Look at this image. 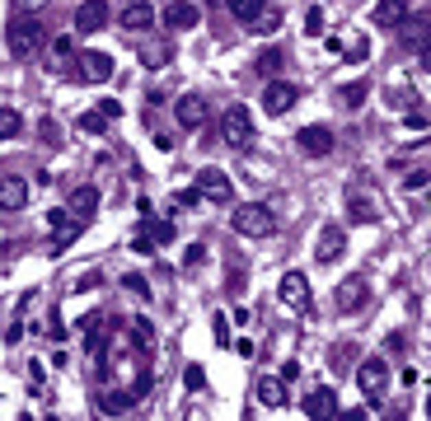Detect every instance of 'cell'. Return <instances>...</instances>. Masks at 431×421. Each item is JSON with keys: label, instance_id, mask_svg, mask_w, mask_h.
I'll list each match as a JSON object with an SVG mask.
<instances>
[{"label": "cell", "instance_id": "1", "mask_svg": "<svg viewBox=\"0 0 431 421\" xmlns=\"http://www.w3.org/2000/svg\"><path fill=\"white\" fill-rule=\"evenodd\" d=\"M43 24L38 19H28V14H19V19H10V28H5V43H10V56H19V61H28V56L43 52Z\"/></svg>", "mask_w": 431, "mask_h": 421}, {"label": "cell", "instance_id": "2", "mask_svg": "<svg viewBox=\"0 0 431 421\" xmlns=\"http://www.w3.org/2000/svg\"><path fill=\"white\" fill-rule=\"evenodd\" d=\"M230 225H235V234H244V239H268V234H277V210L248 202V206H235Z\"/></svg>", "mask_w": 431, "mask_h": 421}, {"label": "cell", "instance_id": "3", "mask_svg": "<svg viewBox=\"0 0 431 421\" xmlns=\"http://www.w3.org/2000/svg\"><path fill=\"white\" fill-rule=\"evenodd\" d=\"M220 136H225V145H235V150H248V145H253V117H248L244 104H230L220 112Z\"/></svg>", "mask_w": 431, "mask_h": 421}, {"label": "cell", "instance_id": "4", "mask_svg": "<svg viewBox=\"0 0 431 421\" xmlns=\"http://www.w3.org/2000/svg\"><path fill=\"white\" fill-rule=\"evenodd\" d=\"M277 300H281L286 309H296V314H310L314 290H310V281H305V272H286V276L277 281Z\"/></svg>", "mask_w": 431, "mask_h": 421}, {"label": "cell", "instance_id": "5", "mask_svg": "<svg viewBox=\"0 0 431 421\" xmlns=\"http://www.w3.org/2000/svg\"><path fill=\"white\" fill-rule=\"evenodd\" d=\"M351 374H356V384H361V394H366V398H384V389H389V365H384L380 356L361 361V365H351Z\"/></svg>", "mask_w": 431, "mask_h": 421}, {"label": "cell", "instance_id": "6", "mask_svg": "<svg viewBox=\"0 0 431 421\" xmlns=\"http://www.w3.org/2000/svg\"><path fill=\"white\" fill-rule=\"evenodd\" d=\"M197 192H202V202H216V206L235 202V187H230V178L220 169H197Z\"/></svg>", "mask_w": 431, "mask_h": 421}, {"label": "cell", "instance_id": "7", "mask_svg": "<svg viewBox=\"0 0 431 421\" xmlns=\"http://www.w3.org/2000/svg\"><path fill=\"white\" fill-rule=\"evenodd\" d=\"M342 253H347V234H342V225H323L319 239H314V263L333 267Z\"/></svg>", "mask_w": 431, "mask_h": 421}, {"label": "cell", "instance_id": "8", "mask_svg": "<svg viewBox=\"0 0 431 421\" xmlns=\"http://www.w3.org/2000/svg\"><path fill=\"white\" fill-rule=\"evenodd\" d=\"M300 89L296 84H286V80H268V89H263V112H272V117H286L291 108H296Z\"/></svg>", "mask_w": 431, "mask_h": 421}, {"label": "cell", "instance_id": "9", "mask_svg": "<svg viewBox=\"0 0 431 421\" xmlns=\"http://www.w3.org/2000/svg\"><path fill=\"white\" fill-rule=\"evenodd\" d=\"M24 206H28L24 173H0V210H5V215H19Z\"/></svg>", "mask_w": 431, "mask_h": 421}, {"label": "cell", "instance_id": "10", "mask_svg": "<svg viewBox=\"0 0 431 421\" xmlns=\"http://www.w3.org/2000/svg\"><path fill=\"white\" fill-rule=\"evenodd\" d=\"M66 215H75V220H80L84 230H89V220H94V215H99V187H75V192H71V202H66Z\"/></svg>", "mask_w": 431, "mask_h": 421}, {"label": "cell", "instance_id": "11", "mask_svg": "<svg viewBox=\"0 0 431 421\" xmlns=\"http://www.w3.org/2000/svg\"><path fill=\"white\" fill-rule=\"evenodd\" d=\"M296 145L305 150V155L323 159V155H333V145H338V136L328 132V127H300V132H296Z\"/></svg>", "mask_w": 431, "mask_h": 421}, {"label": "cell", "instance_id": "12", "mask_svg": "<svg viewBox=\"0 0 431 421\" xmlns=\"http://www.w3.org/2000/svg\"><path fill=\"white\" fill-rule=\"evenodd\" d=\"M164 24H169V33H192V28L202 24V10H197L192 0H174V5L164 10Z\"/></svg>", "mask_w": 431, "mask_h": 421}, {"label": "cell", "instance_id": "13", "mask_svg": "<svg viewBox=\"0 0 431 421\" xmlns=\"http://www.w3.org/2000/svg\"><path fill=\"white\" fill-rule=\"evenodd\" d=\"M174 117H178V127H202V122H207V117H211V108H207V99H202V94H183V99H178V104H174Z\"/></svg>", "mask_w": 431, "mask_h": 421}, {"label": "cell", "instance_id": "14", "mask_svg": "<svg viewBox=\"0 0 431 421\" xmlns=\"http://www.w3.org/2000/svg\"><path fill=\"white\" fill-rule=\"evenodd\" d=\"M338 309L342 314H351V309H361L366 300H371V286H366V276H347V281H338Z\"/></svg>", "mask_w": 431, "mask_h": 421}, {"label": "cell", "instance_id": "15", "mask_svg": "<svg viewBox=\"0 0 431 421\" xmlns=\"http://www.w3.org/2000/svg\"><path fill=\"white\" fill-rule=\"evenodd\" d=\"M113 71H117V61H113L108 52H99V47H94V52H80V75L89 80V84H104V80H113Z\"/></svg>", "mask_w": 431, "mask_h": 421}, {"label": "cell", "instance_id": "16", "mask_svg": "<svg viewBox=\"0 0 431 421\" xmlns=\"http://www.w3.org/2000/svg\"><path fill=\"white\" fill-rule=\"evenodd\" d=\"M399 38H404V47L412 56H427V14H404Z\"/></svg>", "mask_w": 431, "mask_h": 421}, {"label": "cell", "instance_id": "17", "mask_svg": "<svg viewBox=\"0 0 431 421\" xmlns=\"http://www.w3.org/2000/svg\"><path fill=\"white\" fill-rule=\"evenodd\" d=\"M99 28H108V0H84L80 10H75V33H99Z\"/></svg>", "mask_w": 431, "mask_h": 421}, {"label": "cell", "instance_id": "18", "mask_svg": "<svg viewBox=\"0 0 431 421\" xmlns=\"http://www.w3.org/2000/svg\"><path fill=\"white\" fill-rule=\"evenodd\" d=\"M380 215V202H375V192H351L347 197V220H356V225H375Z\"/></svg>", "mask_w": 431, "mask_h": 421}, {"label": "cell", "instance_id": "19", "mask_svg": "<svg viewBox=\"0 0 431 421\" xmlns=\"http://www.w3.org/2000/svg\"><path fill=\"white\" fill-rule=\"evenodd\" d=\"M117 24L127 28V33H145V28L155 24V10H150V0H127V10L117 14Z\"/></svg>", "mask_w": 431, "mask_h": 421}, {"label": "cell", "instance_id": "20", "mask_svg": "<svg viewBox=\"0 0 431 421\" xmlns=\"http://www.w3.org/2000/svg\"><path fill=\"white\" fill-rule=\"evenodd\" d=\"M258 402L272 407V412L286 407V379H281V374H263V379H258Z\"/></svg>", "mask_w": 431, "mask_h": 421}, {"label": "cell", "instance_id": "21", "mask_svg": "<svg viewBox=\"0 0 431 421\" xmlns=\"http://www.w3.org/2000/svg\"><path fill=\"white\" fill-rule=\"evenodd\" d=\"M305 417H338V394L333 389H314L305 398Z\"/></svg>", "mask_w": 431, "mask_h": 421}, {"label": "cell", "instance_id": "22", "mask_svg": "<svg viewBox=\"0 0 431 421\" xmlns=\"http://www.w3.org/2000/svg\"><path fill=\"white\" fill-rule=\"evenodd\" d=\"M404 14H408V0H380L371 19H375L380 28H399V24H404Z\"/></svg>", "mask_w": 431, "mask_h": 421}, {"label": "cell", "instance_id": "23", "mask_svg": "<svg viewBox=\"0 0 431 421\" xmlns=\"http://www.w3.org/2000/svg\"><path fill=\"white\" fill-rule=\"evenodd\" d=\"M338 52H342V61H351V66H366V61H371V38L356 33V38H347Z\"/></svg>", "mask_w": 431, "mask_h": 421}, {"label": "cell", "instance_id": "24", "mask_svg": "<svg viewBox=\"0 0 431 421\" xmlns=\"http://www.w3.org/2000/svg\"><path fill=\"white\" fill-rule=\"evenodd\" d=\"M366 94H371V84H366V80H351V84L338 89V104H342V108H361V104H366Z\"/></svg>", "mask_w": 431, "mask_h": 421}, {"label": "cell", "instance_id": "25", "mask_svg": "<svg viewBox=\"0 0 431 421\" xmlns=\"http://www.w3.org/2000/svg\"><path fill=\"white\" fill-rule=\"evenodd\" d=\"M141 234L150 239V243H174V225H164V220H141Z\"/></svg>", "mask_w": 431, "mask_h": 421}, {"label": "cell", "instance_id": "26", "mask_svg": "<svg viewBox=\"0 0 431 421\" xmlns=\"http://www.w3.org/2000/svg\"><path fill=\"white\" fill-rule=\"evenodd\" d=\"M263 10H268V0H230V14H235V19H244V24H253Z\"/></svg>", "mask_w": 431, "mask_h": 421}, {"label": "cell", "instance_id": "27", "mask_svg": "<svg viewBox=\"0 0 431 421\" xmlns=\"http://www.w3.org/2000/svg\"><path fill=\"white\" fill-rule=\"evenodd\" d=\"M19 132H24V117L14 108H0V141H14Z\"/></svg>", "mask_w": 431, "mask_h": 421}, {"label": "cell", "instance_id": "28", "mask_svg": "<svg viewBox=\"0 0 431 421\" xmlns=\"http://www.w3.org/2000/svg\"><path fill=\"white\" fill-rule=\"evenodd\" d=\"M351 356H356V346H351V342H338V346H333V356H328V365L338 370V374H351Z\"/></svg>", "mask_w": 431, "mask_h": 421}, {"label": "cell", "instance_id": "29", "mask_svg": "<svg viewBox=\"0 0 431 421\" xmlns=\"http://www.w3.org/2000/svg\"><path fill=\"white\" fill-rule=\"evenodd\" d=\"M323 28H328V14H323L319 5H310V14H305V38H323Z\"/></svg>", "mask_w": 431, "mask_h": 421}, {"label": "cell", "instance_id": "30", "mask_svg": "<svg viewBox=\"0 0 431 421\" xmlns=\"http://www.w3.org/2000/svg\"><path fill=\"white\" fill-rule=\"evenodd\" d=\"M281 61H286V52H281V47H263L258 71H263V75H277V71H281Z\"/></svg>", "mask_w": 431, "mask_h": 421}, {"label": "cell", "instance_id": "31", "mask_svg": "<svg viewBox=\"0 0 431 421\" xmlns=\"http://www.w3.org/2000/svg\"><path fill=\"white\" fill-rule=\"evenodd\" d=\"M169 56H174V47H164V43H155V47H145V56H141V61H145L150 71H160V66L169 61Z\"/></svg>", "mask_w": 431, "mask_h": 421}, {"label": "cell", "instance_id": "32", "mask_svg": "<svg viewBox=\"0 0 431 421\" xmlns=\"http://www.w3.org/2000/svg\"><path fill=\"white\" fill-rule=\"evenodd\" d=\"M183 384H188V394H202V389H207V370L188 365V370H183Z\"/></svg>", "mask_w": 431, "mask_h": 421}, {"label": "cell", "instance_id": "33", "mask_svg": "<svg viewBox=\"0 0 431 421\" xmlns=\"http://www.w3.org/2000/svg\"><path fill=\"white\" fill-rule=\"evenodd\" d=\"M174 206H178V210H197V206H202V192H197V187H183V192L174 197Z\"/></svg>", "mask_w": 431, "mask_h": 421}, {"label": "cell", "instance_id": "34", "mask_svg": "<svg viewBox=\"0 0 431 421\" xmlns=\"http://www.w3.org/2000/svg\"><path fill=\"white\" fill-rule=\"evenodd\" d=\"M202 263H207V243H188V253H183V267L192 272V267H202Z\"/></svg>", "mask_w": 431, "mask_h": 421}, {"label": "cell", "instance_id": "35", "mask_svg": "<svg viewBox=\"0 0 431 421\" xmlns=\"http://www.w3.org/2000/svg\"><path fill=\"white\" fill-rule=\"evenodd\" d=\"M122 286L132 290L136 300H150V286H145V276H136V272H132V276H122Z\"/></svg>", "mask_w": 431, "mask_h": 421}, {"label": "cell", "instance_id": "36", "mask_svg": "<svg viewBox=\"0 0 431 421\" xmlns=\"http://www.w3.org/2000/svg\"><path fill=\"white\" fill-rule=\"evenodd\" d=\"M427 183H431V173H427V169H412V173L404 178V187H408V192H422Z\"/></svg>", "mask_w": 431, "mask_h": 421}, {"label": "cell", "instance_id": "37", "mask_svg": "<svg viewBox=\"0 0 431 421\" xmlns=\"http://www.w3.org/2000/svg\"><path fill=\"white\" fill-rule=\"evenodd\" d=\"M211 337H216L220 346H230V323H225L220 314H211Z\"/></svg>", "mask_w": 431, "mask_h": 421}, {"label": "cell", "instance_id": "38", "mask_svg": "<svg viewBox=\"0 0 431 421\" xmlns=\"http://www.w3.org/2000/svg\"><path fill=\"white\" fill-rule=\"evenodd\" d=\"M75 127H80V132H89V136H99V132H104V117H99V112H84Z\"/></svg>", "mask_w": 431, "mask_h": 421}, {"label": "cell", "instance_id": "39", "mask_svg": "<svg viewBox=\"0 0 431 421\" xmlns=\"http://www.w3.org/2000/svg\"><path fill=\"white\" fill-rule=\"evenodd\" d=\"M253 28H258V33H277V28H281V19H277V14H268V10H263V14L253 19Z\"/></svg>", "mask_w": 431, "mask_h": 421}, {"label": "cell", "instance_id": "40", "mask_svg": "<svg viewBox=\"0 0 431 421\" xmlns=\"http://www.w3.org/2000/svg\"><path fill=\"white\" fill-rule=\"evenodd\" d=\"M99 117H104V122H117V117H122V104H117V99H104V104H99Z\"/></svg>", "mask_w": 431, "mask_h": 421}, {"label": "cell", "instance_id": "41", "mask_svg": "<svg viewBox=\"0 0 431 421\" xmlns=\"http://www.w3.org/2000/svg\"><path fill=\"white\" fill-rule=\"evenodd\" d=\"M384 104L394 108V112H404V108H408V89H399V84H394V89H389V99H384Z\"/></svg>", "mask_w": 431, "mask_h": 421}, {"label": "cell", "instance_id": "42", "mask_svg": "<svg viewBox=\"0 0 431 421\" xmlns=\"http://www.w3.org/2000/svg\"><path fill=\"white\" fill-rule=\"evenodd\" d=\"M47 5H52V0H14L19 14H38V10H47Z\"/></svg>", "mask_w": 431, "mask_h": 421}, {"label": "cell", "instance_id": "43", "mask_svg": "<svg viewBox=\"0 0 431 421\" xmlns=\"http://www.w3.org/2000/svg\"><path fill=\"white\" fill-rule=\"evenodd\" d=\"M132 253H155V243H150V239L136 230V234H132Z\"/></svg>", "mask_w": 431, "mask_h": 421}, {"label": "cell", "instance_id": "44", "mask_svg": "<svg viewBox=\"0 0 431 421\" xmlns=\"http://www.w3.org/2000/svg\"><path fill=\"white\" fill-rule=\"evenodd\" d=\"M52 56H71V38H66V33L52 38Z\"/></svg>", "mask_w": 431, "mask_h": 421}]
</instances>
